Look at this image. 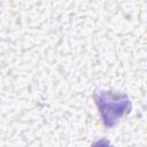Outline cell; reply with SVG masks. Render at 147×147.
<instances>
[{"label": "cell", "mask_w": 147, "mask_h": 147, "mask_svg": "<svg viewBox=\"0 0 147 147\" xmlns=\"http://www.w3.org/2000/svg\"><path fill=\"white\" fill-rule=\"evenodd\" d=\"M94 100L99 108L102 122L108 127L114 126L119 118L131 110V101L124 93L98 91L94 93Z\"/></svg>", "instance_id": "1"}, {"label": "cell", "mask_w": 147, "mask_h": 147, "mask_svg": "<svg viewBox=\"0 0 147 147\" xmlns=\"http://www.w3.org/2000/svg\"><path fill=\"white\" fill-rule=\"evenodd\" d=\"M91 147H113V145L107 139H100V140L95 141Z\"/></svg>", "instance_id": "2"}]
</instances>
